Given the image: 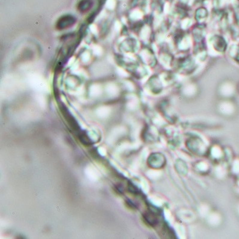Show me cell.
I'll list each match as a JSON object with an SVG mask.
<instances>
[{"instance_id": "obj_3", "label": "cell", "mask_w": 239, "mask_h": 239, "mask_svg": "<svg viewBox=\"0 0 239 239\" xmlns=\"http://www.w3.org/2000/svg\"><path fill=\"white\" fill-rule=\"evenodd\" d=\"M62 112L63 114H64L65 118H66L70 126H71L73 129H78V125L77 122L75 121V119H74L73 117H72V116H70L69 112L67 111L66 108H65V110L62 109Z\"/></svg>"}, {"instance_id": "obj_2", "label": "cell", "mask_w": 239, "mask_h": 239, "mask_svg": "<svg viewBox=\"0 0 239 239\" xmlns=\"http://www.w3.org/2000/svg\"><path fill=\"white\" fill-rule=\"evenodd\" d=\"M93 6V2L91 0H81L78 4V9L81 12H86L90 10Z\"/></svg>"}, {"instance_id": "obj_1", "label": "cell", "mask_w": 239, "mask_h": 239, "mask_svg": "<svg viewBox=\"0 0 239 239\" xmlns=\"http://www.w3.org/2000/svg\"><path fill=\"white\" fill-rule=\"evenodd\" d=\"M75 21H76L75 18L71 15L63 16L57 22L56 28L58 30H65V29L73 26L75 24Z\"/></svg>"}]
</instances>
